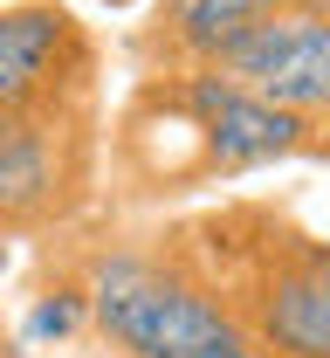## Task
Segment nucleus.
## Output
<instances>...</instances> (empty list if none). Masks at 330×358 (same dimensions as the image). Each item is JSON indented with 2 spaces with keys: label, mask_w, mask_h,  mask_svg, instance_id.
<instances>
[{
  "label": "nucleus",
  "mask_w": 330,
  "mask_h": 358,
  "mask_svg": "<svg viewBox=\"0 0 330 358\" xmlns=\"http://www.w3.org/2000/svg\"><path fill=\"white\" fill-rule=\"evenodd\" d=\"M165 234L255 345L283 358H330V241L283 200H220Z\"/></svg>",
  "instance_id": "1"
},
{
  "label": "nucleus",
  "mask_w": 330,
  "mask_h": 358,
  "mask_svg": "<svg viewBox=\"0 0 330 358\" xmlns=\"http://www.w3.org/2000/svg\"><path fill=\"white\" fill-rule=\"evenodd\" d=\"M90 296V338L117 358H193L234 338V310L213 296V282L179 255V241L158 234H103L69 255Z\"/></svg>",
  "instance_id": "2"
},
{
  "label": "nucleus",
  "mask_w": 330,
  "mask_h": 358,
  "mask_svg": "<svg viewBox=\"0 0 330 358\" xmlns=\"http://www.w3.org/2000/svg\"><path fill=\"white\" fill-rule=\"evenodd\" d=\"M110 173L103 96L0 110V227L21 234H69L96 207Z\"/></svg>",
  "instance_id": "3"
},
{
  "label": "nucleus",
  "mask_w": 330,
  "mask_h": 358,
  "mask_svg": "<svg viewBox=\"0 0 330 358\" xmlns=\"http://www.w3.org/2000/svg\"><path fill=\"white\" fill-rule=\"evenodd\" d=\"M103 96V42L62 0H0V110Z\"/></svg>",
  "instance_id": "4"
},
{
  "label": "nucleus",
  "mask_w": 330,
  "mask_h": 358,
  "mask_svg": "<svg viewBox=\"0 0 330 358\" xmlns=\"http://www.w3.org/2000/svg\"><path fill=\"white\" fill-rule=\"evenodd\" d=\"M220 69H234L248 90H262L269 103H283L296 117H310L330 131V7L317 0H283L276 14H262L241 35Z\"/></svg>",
  "instance_id": "5"
},
{
  "label": "nucleus",
  "mask_w": 330,
  "mask_h": 358,
  "mask_svg": "<svg viewBox=\"0 0 330 358\" xmlns=\"http://www.w3.org/2000/svg\"><path fill=\"white\" fill-rule=\"evenodd\" d=\"M283 0H151V21L138 28V62L144 69H193L220 62L227 48L276 14Z\"/></svg>",
  "instance_id": "6"
},
{
  "label": "nucleus",
  "mask_w": 330,
  "mask_h": 358,
  "mask_svg": "<svg viewBox=\"0 0 330 358\" xmlns=\"http://www.w3.org/2000/svg\"><path fill=\"white\" fill-rule=\"evenodd\" d=\"M28 345H76V338H90V296H83V282H76V268L35 296V310H28Z\"/></svg>",
  "instance_id": "7"
},
{
  "label": "nucleus",
  "mask_w": 330,
  "mask_h": 358,
  "mask_svg": "<svg viewBox=\"0 0 330 358\" xmlns=\"http://www.w3.org/2000/svg\"><path fill=\"white\" fill-rule=\"evenodd\" d=\"M193 358H283V352H269V345H255L248 331H234V338H220V345H207V352H193Z\"/></svg>",
  "instance_id": "8"
},
{
  "label": "nucleus",
  "mask_w": 330,
  "mask_h": 358,
  "mask_svg": "<svg viewBox=\"0 0 330 358\" xmlns=\"http://www.w3.org/2000/svg\"><path fill=\"white\" fill-rule=\"evenodd\" d=\"M317 7H330V0H317Z\"/></svg>",
  "instance_id": "9"
},
{
  "label": "nucleus",
  "mask_w": 330,
  "mask_h": 358,
  "mask_svg": "<svg viewBox=\"0 0 330 358\" xmlns=\"http://www.w3.org/2000/svg\"><path fill=\"white\" fill-rule=\"evenodd\" d=\"M110 358H117V352H110Z\"/></svg>",
  "instance_id": "10"
}]
</instances>
